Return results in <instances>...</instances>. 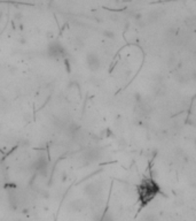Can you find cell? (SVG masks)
Listing matches in <instances>:
<instances>
[{
    "instance_id": "6da1fadb",
    "label": "cell",
    "mask_w": 196,
    "mask_h": 221,
    "mask_svg": "<svg viewBox=\"0 0 196 221\" xmlns=\"http://www.w3.org/2000/svg\"><path fill=\"white\" fill-rule=\"evenodd\" d=\"M160 185L151 176L143 178L140 184L138 185V195H139L140 204L142 206L149 204L150 201L160 194Z\"/></svg>"
},
{
    "instance_id": "7a4b0ae2",
    "label": "cell",
    "mask_w": 196,
    "mask_h": 221,
    "mask_svg": "<svg viewBox=\"0 0 196 221\" xmlns=\"http://www.w3.org/2000/svg\"><path fill=\"white\" fill-rule=\"evenodd\" d=\"M80 158H82V161L84 162V165L95 164V162H98L102 158V150L98 146L86 147L83 151Z\"/></svg>"
},
{
    "instance_id": "8992f818",
    "label": "cell",
    "mask_w": 196,
    "mask_h": 221,
    "mask_svg": "<svg viewBox=\"0 0 196 221\" xmlns=\"http://www.w3.org/2000/svg\"><path fill=\"white\" fill-rule=\"evenodd\" d=\"M100 221H115L114 220L113 218H111V215L109 214V213H107V214H104L102 217V218H101V220Z\"/></svg>"
},
{
    "instance_id": "3957f363",
    "label": "cell",
    "mask_w": 196,
    "mask_h": 221,
    "mask_svg": "<svg viewBox=\"0 0 196 221\" xmlns=\"http://www.w3.org/2000/svg\"><path fill=\"white\" fill-rule=\"evenodd\" d=\"M48 166H50L48 158L45 153H40L33 162V169L40 176H46L48 173Z\"/></svg>"
},
{
    "instance_id": "277c9868",
    "label": "cell",
    "mask_w": 196,
    "mask_h": 221,
    "mask_svg": "<svg viewBox=\"0 0 196 221\" xmlns=\"http://www.w3.org/2000/svg\"><path fill=\"white\" fill-rule=\"evenodd\" d=\"M47 54L52 59H61L64 55V47L60 42H52L47 46Z\"/></svg>"
},
{
    "instance_id": "5b68a950",
    "label": "cell",
    "mask_w": 196,
    "mask_h": 221,
    "mask_svg": "<svg viewBox=\"0 0 196 221\" xmlns=\"http://www.w3.org/2000/svg\"><path fill=\"white\" fill-rule=\"evenodd\" d=\"M86 64H87V67L90 68L91 71H98L101 66V61H100V58L97 53H93V52H91V53L87 54L86 57Z\"/></svg>"
}]
</instances>
